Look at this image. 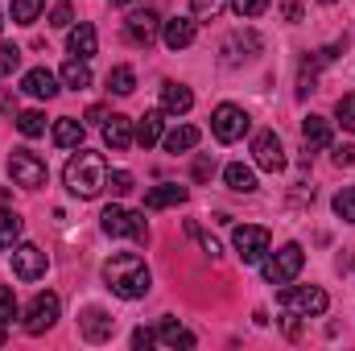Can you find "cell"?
Listing matches in <instances>:
<instances>
[{
	"mask_svg": "<svg viewBox=\"0 0 355 351\" xmlns=\"http://www.w3.org/2000/svg\"><path fill=\"white\" fill-rule=\"evenodd\" d=\"M42 12H46V0H12V8H8V17L17 25H33Z\"/></svg>",
	"mask_w": 355,
	"mask_h": 351,
	"instance_id": "cell-28",
	"label": "cell"
},
{
	"mask_svg": "<svg viewBox=\"0 0 355 351\" xmlns=\"http://www.w3.org/2000/svg\"><path fill=\"white\" fill-rule=\"evenodd\" d=\"M0 29H4V8H0Z\"/></svg>",
	"mask_w": 355,
	"mask_h": 351,
	"instance_id": "cell-46",
	"label": "cell"
},
{
	"mask_svg": "<svg viewBox=\"0 0 355 351\" xmlns=\"http://www.w3.org/2000/svg\"><path fill=\"white\" fill-rule=\"evenodd\" d=\"M277 306H281L285 314L318 318V314H327L331 298H327V289H322V285H285V289L277 293Z\"/></svg>",
	"mask_w": 355,
	"mask_h": 351,
	"instance_id": "cell-3",
	"label": "cell"
},
{
	"mask_svg": "<svg viewBox=\"0 0 355 351\" xmlns=\"http://www.w3.org/2000/svg\"><path fill=\"white\" fill-rule=\"evenodd\" d=\"M322 4H335V0H322Z\"/></svg>",
	"mask_w": 355,
	"mask_h": 351,
	"instance_id": "cell-47",
	"label": "cell"
},
{
	"mask_svg": "<svg viewBox=\"0 0 355 351\" xmlns=\"http://www.w3.org/2000/svg\"><path fill=\"white\" fill-rule=\"evenodd\" d=\"M17 128H21V137H42V132H46V112L25 108V112L17 116Z\"/></svg>",
	"mask_w": 355,
	"mask_h": 351,
	"instance_id": "cell-30",
	"label": "cell"
},
{
	"mask_svg": "<svg viewBox=\"0 0 355 351\" xmlns=\"http://www.w3.org/2000/svg\"><path fill=\"white\" fill-rule=\"evenodd\" d=\"M107 186H112V194H116V198H124V194H132V190H137V182H132L128 170H116V174L107 178Z\"/></svg>",
	"mask_w": 355,
	"mask_h": 351,
	"instance_id": "cell-35",
	"label": "cell"
},
{
	"mask_svg": "<svg viewBox=\"0 0 355 351\" xmlns=\"http://www.w3.org/2000/svg\"><path fill=\"white\" fill-rule=\"evenodd\" d=\"M17 314H21V310H17V298H12V289H8V285H0V323L8 327Z\"/></svg>",
	"mask_w": 355,
	"mask_h": 351,
	"instance_id": "cell-36",
	"label": "cell"
},
{
	"mask_svg": "<svg viewBox=\"0 0 355 351\" xmlns=\"http://www.w3.org/2000/svg\"><path fill=\"white\" fill-rule=\"evenodd\" d=\"M157 33H162V17H157L153 8H137V12H128V21H124V37H128L132 46H153Z\"/></svg>",
	"mask_w": 355,
	"mask_h": 351,
	"instance_id": "cell-10",
	"label": "cell"
},
{
	"mask_svg": "<svg viewBox=\"0 0 355 351\" xmlns=\"http://www.w3.org/2000/svg\"><path fill=\"white\" fill-rule=\"evenodd\" d=\"M132 87H137L132 67H112V71H107V91H112V95H132Z\"/></svg>",
	"mask_w": 355,
	"mask_h": 351,
	"instance_id": "cell-29",
	"label": "cell"
},
{
	"mask_svg": "<svg viewBox=\"0 0 355 351\" xmlns=\"http://www.w3.org/2000/svg\"><path fill=\"white\" fill-rule=\"evenodd\" d=\"M302 137H306L310 149H327V145L335 141V128H331L327 116H306V120H302Z\"/></svg>",
	"mask_w": 355,
	"mask_h": 351,
	"instance_id": "cell-23",
	"label": "cell"
},
{
	"mask_svg": "<svg viewBox=\"0 0 355 351\" xmlns=\"http://www.w3.org/2000/svg\"><path fill=\"white\" fill-rule=\"evenodd\" d=\"M112 4H137V0H112Z\"/></svg>",
	"mask_w": 355,
	"mask_h": 351,
	"instance_id": "cell-45",
	"label": "cell"
},
{
	"mask_svg": "<svg viewBox=\"0 0 355 351\" xmlns=\"http://www.w3.org/2000/svg\"><path fill=\"white\" fill-rule=\"evenodd\" d=\"M83 132H87V124L75 120V116H62V120H54V128H50V137H54L58 149H79V145H83Z\"/></svg>",
	"mask_w": 355,
	"mask_h": 351,
	"instance_id": "cell-17",
	"label": "cell"
},
{
	"mask_svg": "<svg viewBox=\"0 0 355 351\" xmlns=\"http://www.w3.org/2000/svg\"><path fill=\"white\" fill-rule=\"evenodd\" d=\"M8 178H12V186L37 190V186H46V162L29 149H12L8 153Z\"/></svg>",
	"mask_w": 355,
	"mask_h": 351,
	"instance_id": "cell-7",
	"label": "cell"
},
{
	"mask_svg": "<svg viewBox=\"0 0 355 351\" xmlns=\"http://www.w3.org/2000/svg\"><path fill=\"white\" fill-rule=\"evenodd\" d=\"M162 124H166V112H145V116L137 120V132H132V141H137L141 149H153V145L162 141Z\"/></svg>",
	"mask_w": 355,
	"mask_h": 351,
	"instance_id": "cell-22",
	"label": "cell"
},
{
	"mask_svg": "<svg viewBox=\"0 0 355 351\" xmlns=\"http://www.w3.org/2000/svg\"><path fill=\"white\" fill-rule=\"evenodd\" d=\"M79 331H83V339L87 343H103V339H112V331H116V318H107L103 310H83V318H79Z\"/></svg>",
	"mask_w": 355,
	"mask_h": 351,
	"instance_id": "cell-15",
	"label": "cell"
},
{
	"mask_svg": "<svg viewBox=\"0 0 355 351\" xmlns=\"http://www.w3.org/2000/svg\"><path fill=\"white\" fill-rule=\"evenodd\" d=\"M162 141H166V153H190V149L202 141V132H198L194 124H182V128H174V132H166Z\"/></svg>",
	"mask_w": 355,
	"mask_h": 351,
	"instance_id": "cell-25",
	"label": "cell"
},
{
	"mask_svg": "<svg viewBox=\"0 0 355 351\" xmlns=\"http://www.w3.org/2000/svg\"><path fill=\"white\" fill-rule=\"evenodd\" d=\"M223 4H227V0H190L194 17H215V12H223Z\"/></svg>",
	"mask_w": 355,
	"mask_h": 351,
	"instance_id": "cell-38",
	"label": "cell"
},
{
	"mask_svg": "<svg viewBox=\"0 0 355 351\" xmlns=\"http://www.w3.org/2000/svg\"><path fill=\"white\" fill-rule=\"evenodd\" d=\"M4 339H8V331H4V323H0V348H4Z\"/></svg>",
	"mask_w": 355,
	"mask_h": 351,
	"instance_id": "cell-44",
	"label": "cell"
},
{
	"mask_svg": "<svg viewBox=\"0 0 355 351\" xmlns=\"http://www.w3.org/2000/svg\"><path fill=\"white\" fill-rule=\"evenodd\" d=\"M62 182H67V190L75 194V198H95L103 186H107V162L99 157V153H87L83 145H79V153L67 162V170H62Z\"/></svg>",
	"mask_w": 355,
	"mask_h": 351,
	"instance_id": "cell-2",
	"label": "cell"
},
{
	"mask_svg": "<svg viewBox=\"0 0 355 351\" xmlns=\"http://www.w3.org/2000/svg\"><path fill=\"white\" fill-rule=\"evenodd\" d=\"M71 21H75V8L71 4H54L50 8V25L54 29H71Z\"/></svg>",
	"mask_w": 355,
	"mask_h": 351,
	"instance_id": "cell-37",
	"label": "cell"
},
{
	"mask_svg": "<svg viewBox=\"0 0 355 351\" xmlns=\"http://www.w3.org/2000/svg\"><path fill=\"white\" fill-rule=\"evenodd\" d=\"M67 46H71V58H95V50H99V33H95V25L79 21V25L71 29Z\"/></svg>",
	"mask_w": 355,
	"mask_h": 351,
	"instance_id": "cell-18",
	"label": "cell"
},
{
	"mask_svg": "<svg viewBox=\"0 0 355 351\" xmlns=\"http://www.w3.org/2000/svg\"><path fill=\"white\" fill-rule=\"evenodd\" d=\"M103 285H107L116 298L137 302V298H145V293H149L153 277H149V264L141 261L137 252H116L112 261L103 264Z\"/></svg>",
	"mask_w": 355,
	"mask_h": 351,
	"instance_id": "cell-1",
	"label": "cell"
},
{
	"mask_svg": "<svg viewBox=\"0 0 355 351\" xmlns=\"http://www.w3.org/2000/svg\"><path fill=\"white\" fill-rule=\"evenodd\" d=\"M252 153H257V166L268 170V174L285 170V145H281V137H277V132H261V137L252 141Z\"/></svg>",
	"mask_w": 355,
	"mask_h": 351,
	"instance_id": "cell-12",
	"label": "cell"
},
{
	"mask_svg": "<svg viewBox=\"0 0 355 351\" xmlns=\"http://www.w3.org/2000/svg\"><path fill=\"white\" fill-rule=\"evenodd\" d=\"M335 116H339V124H343L347 132H355V95H339Z\"/></svg>",
	"mask_w": 355,
	"mask_h": 351,
	"instance_id": "cell-33",
	"label": "cell"
},
{
	"mask_svg": "<svg viewBox=\"0 0 355 351\" xmlns=\"http://www.w3.org/2000/svg\"><path fill=\"white\" fill-rule=\"evenodd\" d=\"M223 182H227L236 194H252V190H257V170L244 166V162H232V166L223 170Z\"/></svg>",
	"mask_w": 355,
	"mask_h": 351,
	"instance_id": "cell-24",
	"label": "cell"
},
{
	"mask_svg": "<svg viewBox=\"0 0 355 351\" xmlns=\"http://www.w3.org/2000/svg\"><path fill=\"white\" fill-rule=\"evenodd\" d=\"M194 33H198L194 17H170V21H162V42H166L170 50H186V46L194 42Z\"/></svg>",
	"mask_w": 355,
	"mask_h": 351,
	"instance_id": "cell-13",
	"label": "cell"
},
{
	"mask_svg": "<svg viewBox=\"0 0 355 351\" xmlns=\"http://www.w3.org/2000/svg\"><path fill=\"white\" fill-rule=\"evenodd\" d=\"M281 17H285V21H302V4H297V0H285V4H281Z\"/></svg>",
	"mask_w": 355,
	"mask_h": 351,
	"instance_id": "cell-42",
	"label": "cell"
},
{
	"mask_svg": "<svg viewBox=\"0 0 355 351\" xmlns=\"http://www.w3.org/2000/svg\"><path fill=\"white\" fill-rule=\"evenodd\" d=\"M103 232L107 236H132V240H149V223H145V211H124V207H103L99 215Z\"/></svg>",
	"mask_w": 355,
	"mask_h": 351,
	"instance_id": "cell-5",
	"label": "cell"
},
{
	"mask_svg": "<svg viewBox=\"0 0 355 351\" xmlns=\"http://www.w3.org/2000/svg\"><path fill=\"white\" fill-rule=\"evenodd\" d=\"M232 8H236L240 21H252V17L268 12V0H232Z\"/></svg>",
	"mask_w": 355,
	"mask_h": 351,
	"instance_id": "cell-32",
	"label": "cell"
},
{
	"mask_svg": "<svg viewBox=\"0 0 355 351\" xmlns=\"http://www.w3.org/2000/svg\"><path fill=\"white\" fill-rule=\"evenodd\" d=\"M186 198H190V190H186V186H174V182H166V186H153V190L145 194V211L178 207V203H186Z\"/></svg>",
	"mask_w": 355,
	"mask_h": 351,
	"instance_id": "cell-21",
	"label": "cell"
},
{
	"mask_svg": "<svg viewBox=\"0 0 355 351\" xmlns=\"http://www.w3.org/2000/svg\"><path fill=\"white\" fill-rule=\"evenodd\" d=\"M335 215H339L343 223H355V186H343V190L335 194Z\"/></svg>",
	"mask_w": 355,
	"mask_h": 351,
	"instance_id": "cell-31",
	"label": "cell"
},
{
	"mask_svg": "<svg viewBox=\"0 0 355 351\" xmlns=\"http://www.w3.org/2000/svg\"><path fill=\"white\" fill-rule=\"evenodd\" d=\"M190 108H194V91L186 87V83H166V87H162V112L186 116Z\"/></svg>",
	"mask_w": 355,
	"mask_h": 351,
	"instance_id": "cell-20",
	"label": "cell"
},
{
	"mask_svg": "<svg viewBox=\"0 0 355 351\" xmlns=\"http://www.w3.org/2000/svg\"><path fill=\"white\" fill-rule=\"evenodd\" d=\"M132 348H137V351L153 348V331H145V327H137V331H132Z\"/></svg>",
	"mask_w": 355,
	"mask_h": 351,
	"instance_id": "cell-39",
	"label": "cell"
},
{
	"mask_svg": "<svg viewBox=\"0 0 355 351\" xmlns=\"http://www.w3.org/2000/svg\"><path fill=\"white\" fill-rule=\"evenodd\" d=\"M21 232H25L21 215H17V211H4V207H0V248H12V244L21 240Z\"/></svg>",
	"mask_w": 355,
	"mask_h": 351,
	"instance_id": "cell-27",
	"label": "cell"
},
{
	"mask_svg": "<svg viewBox=\"0 0 355 351\" xmlns=\"http://www.w3.org/2000/svg\"><path fill=\"white\" fill-rule=\"evenodd\" d=\"M21 91H25V95H33V99H54V95H58V79H54L46 67H33V71H25Z\"/></svg>",
	"mask_w": 355,
	"mask_h": 351,
	"instance_id": "cell-16",
	"label": "cell"
},
{
	"mask_svg": "<svg viewBox=\"0 0 355 351\" xmlns=\"http://www.w3.org/2000/svg\"><path fill=\"white\" fill-rule=\"evenodd\" d=\"M62 87H71V91H87L91 87V67H87V58H71L67 67H62Z\"/></svg>",
	"mask_w": 355,
	"mask_h": 351,
	"instance_id": "cell-26",
	"label": "cell"
},
{
	"mask_svg": "<svg viewBox=\"0 0 355 351\" xmlns=\"http://www.w3.org/2000/svg\"><path fill=\"white\" fill-rule=\"evenodd\" d=\"M248 128H252V120H248V112L236 108V103H219V108L211 112V132H215L223 145H236Z\"/></svg>",
	"mask_w": 355,
	"mask_h": 351,
	"instance_id": "cell-6",
	"label": "cell"
},
{
	"mask_svg": "<svg viewBox=\"0 0 355 351\" xmlns=\"http://www.w3.org/2000/svg\"><path fill=\"white\" fill-rule=\"evenodd\" d=\"M268 228H257V223H244V228H236V236H232V244H236V257L244 264H257L265 261L268 252Z\"/></svg>",
	"mask_w": 355,
	"mask_h": 351,
	"instance_id": "cell-9",
	"label": "cell"
},
{
	"mask_svg": "<svg viewBox=\"0 0 355 351\" xmlns=\"http://www.w3.org/2000/svg\"><path fill=\"white\" fill-rule=\"evenodd\" d=\"M58 314H62L58 293H37V298L25 306V331H29V335H46V331L58 323Z\"/></svg>",
	"mask_w": 355,
	"mask_h": 351,
	"instance_id": "cell-8",
	"label": "cell"
},
{
	"mask_svg": "<svg viewBox=\"0 0 355 351\" xmlns=\"http://www.w3.org/2000/svg\"><path fill=\"white\" fill-rule=\"evenodd\" d=\"M211 174H215V162H211V157H198V162H194V178H198V182H207Z\"/></svg>",
	"mask_w": 355,
	"mask_h": 351,
	"instance_id": "cell-40",
	"label": "cell"
},
{
	"mask_svg": "<svg viewBox=\"0 0 355 351\" xmlns=\"http://www.w3.org/2000/svg\"><path fill=\"white\" fill-rule=\"evenodd\" d=\"M103 145H107L112 153H124V149L132 145V120L112 112V116L103 120Z\"/></svg>",
	"mask_w": 355,
	"mask_h": 351,
	"instance_id": "cell-14",
	"label": "cell"
},
{
	"mask_svg": "<svg viewBox=\"0 0 355 351\" xmlns=\"http://www.w3.org/2000/svg\"><path fill=\"white\" fill-rule=\"evenodd\" d=\"M17 67H21V50L4 42V46H0V79H8V75H12Z\"/></svg>",
	"mask_w": 355,
	"mask_h": 351,
	"instance_id": "cell-34",
	"label": "cell"
},
{
	"mask_svg": "<svg viewBox=\"0 0 355 351\" xmlns=\"http://www.w3.org/2000/svg\"><path fill=\"white\" fill-rule=\"evenodd\" d=\"M335 166H355V145H339L335 149Z\"/></svg>",
	"mask_w": 355,
	"mask_h": 351,
	"instance_id": "cell-41",
	"label": "cell"
},
{
	"mask_svg": "<svg viewBox=\"0 0 355 351\" xmlns=\"http://www.w3.org/2000/svg\"><path fill=\"white\" fill-rule=\"evenodd\" d=\"M46 252L37 248V244H12V273L21 277V281H37V277H46Z\"/></svg>",
	"mask_w": 355,
	"mask_h": 351,
	"instance_id": "cell-11",
	"label": "cell"
},
{
	"mask_svg": "<svg viewBox=\"0 0 355 351\" xmlns=\"http://www.w3.org/2000/svg\"><path fill=\"white\" fill-rule=\"evenodd\" d=\"M302 264H306V252H302V244H285V248H277L272 257H265L261 273H265L268 285H289V281L302 273Z\"/></svg>",
	"mask_w": 355,
	"mask_h": 351,
	"instance_id": "cell-4",
	"label": "cell"
},
{
	"mask_svg": "<svg viewBox=\"0 0 355 351\" xmlns=\"http://www.w3.org/2000/svg\"><path fill=\"white\" fill-rule=\"evenodd\" d=\"M87 120H107V112H103V108L95 103V108H87Z\"/></svg>",
	"mask_w": 355,
	"mask_h": 351,
	"instance_id": "cell-43",
	"label": "cell"
},
{
	"mask_svg": "<svg viewBox=\"0 0 355 351\" xmlns=\"http://www.w3.org/2000/svg\"><path fill=\"white\" fill-rule=\"evenodd\" d=\"M153 348H194V335L186 327H178L174 318H162L153 331Z\"/></svg>",
	"mask_w": 355,
	"mask_h": 351,
	"instance_id": "cell-19",
	"label": "cell"
}]
</instances>
